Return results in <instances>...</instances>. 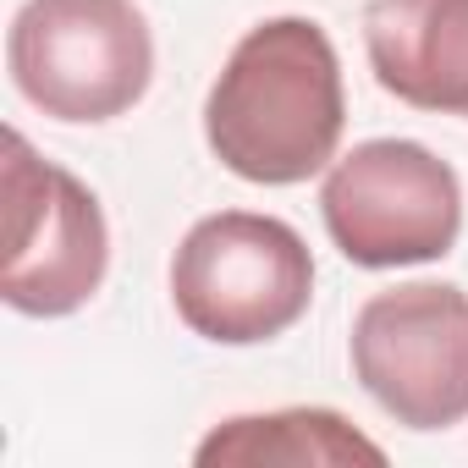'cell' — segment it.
<instances>
[{
  "instance_id": "6da1fadb",
  "label": "cell",
  "mask_w": 468,
  "mask_h": 468,
  "mask_svg": "<svg viewBox=\"0 0 468 468\" xmlns=\"http://www.w3.org/2000/svg\"><path fill=\"white\" fill-rule=\"evenodd\" d=\"M347 127L342 56L314 17H265L204 94V144L243 182L292 187L336 160Z\"/></svg>"
},
{
  "instance_id": "7a4b0ae2",
  "label": "cell",
  "mask_w": 468,
  "mask_h": 468,
  "mask_svg": "<svg viewBox=\"0 0 468 468\" xmlns=\"http://www.w3.org/2000/svg\"><path fill=\"white\" fill-rule=\"evenodd\" d=\"M176 320L215 347H260L314 303V254L282 215L215 209L171 254Z\"/></svg>"
},
{
  "instance_id": "3957f363",
  "label": "cell",
  "mask_w": 468,
  "mask_h": 468,
  "mask_svg": "<svg viewBox=\"0 0 468 468\" xmlns=\"http://www.w3.org/2000/svg\"><path fill=\"white\" fill-rule=\"evenodd\" d=\"M6 67L17 94L67 127L127 116L154 83V34L138 0H23Z\"/></svg>"
},
{
  "instance_id": "277c9868",
  "label": "cell",
  "mask_w": 468,
  "mask_h": 468,
  "mask_svg": "<svg viewBox=\"0 0 468 468\" xmlns=\"http://www.w3.org/2000/svg\"><path fill=\"white\" fill-rule=\"evenodd\" d=\"M320 215L336 254L364 271L430 265L463 238V182L413 138H364L325 165Z\"/></svg>"
},
{
  "instance_id": "5b68a950",
  "label": "cell",
  "mask_w": 468,
  "mask_h": 468,
  "mask_svg": "<svg viewBox=\"0 0 468 468\" xmlns=\"http://www.w3.org/2000/svg\"><path fill=\"white\" fill-rule=\"evenodd\" d=\"M105 271L111 220L94 187L6 127V309L28 320H67L105 287Z\"/></svg>"
},
{
  "instance_id": "8992f818",
  "label": "cell",
  "mask_w": 468,
  "mask_h": 468,
  "mask_svg": "<svg viewBox=\"0 0 468 468\" xmlns=\"http://www.w3.org/2000/svg\"><path fill=\"white\" fill-rule=\"evenodd\" d=\"M347 358L358 386L402 430L468 419V292L452 282H397L353 314Z\"/></svg>"
},
{
  "instance_id": "52a82bcc",
  "label": "cell",
  "mask_w": 468,
  "mask_h": 468,
  "mask_svg": "<svg viewBox=\"0 0 468 468\" xmlns=\"http://www.w3.org/2000/svg\"><path fill=\"white\" fill-rule=\"evenodd\" d=\"M364 56L391 100L468 122V0H369Z\"/></svg>"
},
{
  "instance_id": "ba28073f",
  "label": "cell",
  "mask_w": 468,
  "mask_h": 468,
  "mask_svg": "<svg viewBox=\"0 0 468 468\" xmlns=\"http://www.w3.org/2000/svg\"><path fill=\"white\" fill-rule=\"evenodd\" d=\"M204 468H331V463H386V452L353 430L336 408H276V413H238L215 424L198 452H193Z\"/></svg>"
}]
</instances>
